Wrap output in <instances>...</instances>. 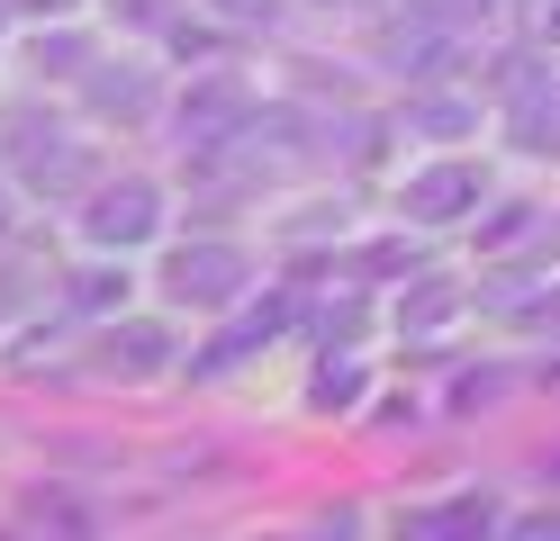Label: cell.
<instances>
[{
	"mask_svg": "<svg viewBox=\"0 0 560 541\" xmlns=\"http://www.w3.org/2000/svg\"><path fill=\"white\" fill-rule=\"evenodd\" d=\"M145 226H154V199L145 190H109V208L91 216V235H109V244L118 235H145Z\"/></svg>",
	"mask_w": 560,
	"mask_h": 541,
	"instance_id": "cell-1",
	"label": "cell"
},
{
	"mask_svg": "<svg viewBox=\"0 0 560 541\" xmlns=\"http://www.w3.org/2000/svg\"><path fill=\"white\" fill-rule=\"evenodd\" d=\"M182 289H199V298H226V289H235V262H226V252H199V262H182Z\"/></svg>",
	"mask_w": 560,
	"mask_h": 541,
	"instance_id": "cell-2",
	"label": "cell"
},
{
	"mask_svg": "<svg viewBox=\"0 0 560 541\" xmlns=\"http://www.w3.org/2000/svg\"><path fill=\"white\" fill-rule=\"evenodd\" d=\"M462 199H470V180H462V172H434L425 190H416V208H425V216H452Z\"/></svg>",
	"mask_w": 560,
	"mask_h": 541,
	"instance_id": "cell-3",
	"label": "cell"
},
{
	"mask_svg": "<svg viewBox=\"0 0 560 541\" xmlns=\"http://www.w3.org/2000/svg\"><path fill=\"white\" fill-rule=\"evenodd\" d=\"M534 27H542V36L560 27V0H534Z\"/></svg>",
	"mask_w": 560,
	"mask_h": 541,
	"instance_id": "cell-4",
	"label": "cell"
},
{
	"mask_svg": "<svg viewBox=\"0 0 560 541\" xmlns=\"http://www.w3.org/2000/svg\"><path fill=\"white\" fill-rule=\"evenodd\" d=\"M218 10H235V19H254V10H262V19H271V0H218Z\"/></svg>",
	"mask_w": 560,
	"mask_h": 541,
	"instance_id": "cell-5",
	"label": "cell"
},
{
	"mask_svg": "<svg viewBox=\"0 0 560 541\" xmlns=\"http://www.w3.org/2000/svg\"><path fill=\"white\" fill-rule=\"evenodd\" d=\"M524 541H560V524H534V532H524Z\"/></svg>",
	"mask_w": 560,
	"mask_h": 541,
	"instance_id": "cell-6",
	"label": "cell"
},
{
	"mask_svg": "<svg viewBox=\"0 0 560 541\" xmlns=\"http://www.w3.org/2000/svg\"><path fill=\"white\" fill-rule=\"evenodd\" d=\"M19 10H63V0H19Z\"/></svg>",
	"mask_w": 560,
	"mask_h": 541,
	"instance_id": "cell-7",
	"label": "cell"
}]
</instances>
